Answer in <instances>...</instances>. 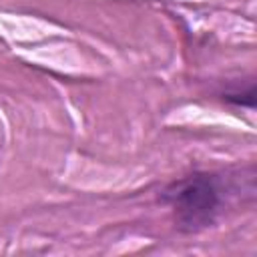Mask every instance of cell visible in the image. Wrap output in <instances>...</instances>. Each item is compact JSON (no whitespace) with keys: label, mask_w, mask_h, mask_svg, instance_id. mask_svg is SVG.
Instances as JSON below:
<instances>
[{"label":"cell","mask_w":257,"mask_h":257,"mask_svg":"<svg viewBox=\"0 0 257 257\" xmlns=\"http://www.w3.org/2000/svg\"><path fill=\"white\" fill-rule=\"evenodd\" d=\"M163 201L181 231L197 233L217 221L225 203V183L213 173H195L171 183L163 191Z\"/></svg>","instance_id":"obj_1"},{"label":"cell","mask_w":257,"mask_h":257,"mask_svg":"<svg viewBox=\"0 0 257 257\" xmlns=\"http://www.w3.org/2000/svg\"><path fill=\"white\" fill-rule=\"evenodd\" d=\"M253 96H255V84L253 82L247 86V90L231 88V90L223 92V98L231 104H237V106H253Z\"/></svg>","instance_id":"obj_2"}]
</instances>
